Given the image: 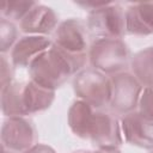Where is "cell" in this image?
I'll list each match as a JSON object with an SVG mask.
<instances>
[{"mask_svg": "<svg viewBox=\"0 0 153 153\" xmlns=\"http://www.w3.org/2000/svg\"><path fill=\"white\" fill-rule=\"evenodd\" d=\"M126 31L136 36L153 33V1L136 2L127 8Z\"/></svg>", "mask_w": 153, "mask_h": 153, "instance_id": "7c38bea8", "label": "cell"}, {"mask_svg": "<svg viewBox=\"0 0 153 153\" xmlns=\"http://www.w3.org/2000/svg\"><path fill=\"white\" fill-rule=\"evenodd\" d=\"M85 63L68 56L54 43L53 45L36 57L29 66L31 80L42 87L55 91L67 79L80 72Z\"/></svg>", "mask_w": 153, "mask_h": 153, "instance_id": "6da1fadb", "label": "cell"}, {"mask_svg": "<svg viewBox=\"0 0 153 153\" xmlns=\"http://www.w3.org/2000/svg\"><path fill=\"white\" fill-rule=\"evenodd\" d=\"M73 88L79 99L96 109H100L110 103V78H106L104 73L94 68L78 72L73 80Z\"/></svg>", "mask_w": 153, "mask_h": 153, "instance_id": "3957f363", "label": "cell"}, {"mask_svg": "<svg viewBox=\"0 0 153 153\" xmlns=\"http://www.w3.org/2000/svg\"><path fill=\"white\" fill-rule=\"evenodd\" d=\"M93 153H121L117 147H100Z\"/></svg>", "mask_w": 153, "mask_h": 153, "instance_id": "7402d4cb", "label": "cell"}, {"mask_svg": "<svg viewBox=\"0 0 153 153\" xmlns=\"http://www.w3.org/2000/svg\"><path fill=\"white\" fill-rule=\"evenodd\" d=\"M18 37V30L17 26L13 24V22H10L7 19L1 18L0 20V42H1V53L2 55L8 51L13 45L17 43Z\"/></svg>", "mask_w": 153, "mask_h": 153, "instance_id": "ac0fdd59", "label": "cell"}, {"mask_svg": "<svg viewBox=\"0 0 153 153\" xmlns=\"http://www.w3.org/2000/svg\"><path fill=\"white\" fill-rule=\"evenodd\" d=\"M1 110L7 117L25 116L23 106V84H11L1 91Z\"/></svg>", "mask_w": 153, "mask_h": 153, "instance_id": "2e32d148", "label": "cell"}, {"mask_svg": "<svg viewBox=\"0 0 153 153\" xmlns=\"http://www.w3.org/2000/svg\"><path fill=\"white\" fill-rule=\"evenodd\" d=\"M55 98V91L39 86L30 80L23 84V106L25 115L35 114L48 109Z\"/></svg>", "mask_w": 153, "mask_h": 153, "instance_id": "4fadbf2b", "label": "cell"}, {"mask_svg": "<svg viewBox=\"0 0 153 153\" xmlns=\"http://www.w3.org/2000/svg\"><path fill=\"white\" fill-rule=\"evenodd\" d=\"M139 114L153 123V88L145 87L139 99Z\"/></svg>", "mask_w": 153, "mask_h": 153, "instance_id": "d6986e66", "label": "cell"}, {"mask_svg": "<svg viewBox=\"0 0 153 153\" xmlns=\"http://www.w3.org/2000/svg\"><path fill=\"white\" fill-rule=\"evenodd\" d=\"M1 153H16V152H12V151H8V149H6L5 147H2V146H1Z\"/></svg>", "mask_w": 153, "mask_h": 153, "instance_id": "603a6c76", "label": "cell"}, {"mask_svg": "<svg viewBox=\"0 0 153 153\" xmlns=\"http://www.w3.org/2000/svg\"><path fill=\"white\" fill-rule=\"evenodd\" d=\"M74 153H92V152H88V151H81V152H74Z\"/></svg>", "mask_w": 153, "mask_h": 153, "instance_id": "cb8c5ba5", "label": "cell"}, {"mask_svg": "<svg viewBox=\"0 0 153 153\" xmlns=\"http://www.w3.org/2000/svg\"><path fill=\"white\" fill-rule=\"evenodd\" d=\"M36 5H37L36 1H26V0L4 1L1 6V18L7 19L10 22L22 20Z\"/></svg>", "mask_w": 153, "mask_h": 153, "instance_id": "e0dca14e", "label": "cell"}, {"mask_svg": "<svg viewBox=\"0 0 153 153\" xmlns=\"http://www.w3.org/2000/svg\"><path fill=\"white\" fill-rule=\"evenodd\" d=\"M110 86L111 94L109 105L111 109L122 115L135 111L143 88L134 74L128 72L112 74L110 76Z\"/></svg>", "mask_w": 153, "mask_h": 153, "instance_id": "5b68a950", "label": "cell"}, {"mask_svg": "<svg viewBox=\"0 0 153 153\" xmlns=\"http://www.w3.org/2000/svg\"><path fill=\"white\" fill-rule=\"evenodd\" d=\"M53 45L45 36L27 35L17 41L11 49V61L14 67H29L31 62Z\"/></svg>", "mask_w": 153, "mask_h": 153, "instance_id": "30bf717a", "label": "cell"}, {"mask_svg": "<svg viewBox=\"0 0 153 153\" xmlns=\"http://www.w3.org/2000/svg\"><path fill=\"white\" fill-rule=\"evenodd\" d=\"M93 114H94V108L91 106L88 103L81 99L75 100L71 105L67 115L68 126L71 130L81 139H88Z\"/></svg>", "mask_w": 153, "mask_h": 153, "instance_id": "5bb4252c", "label": "cell"}, {"mask_svg": "<svg viewBox=\"0 0 153 153\" xmlns=\"http://www.w3.org/2000/svg\"><path fill=\"white\" fill-rule=\"evenodd\" d=\"M13 79V69L10 62L7 61L6 56H1V91L5 90L7 86H10Z\"/></svg>", "mask_w": 153, "mask_h": 153, "instance_id": "ffe728a7", "label": "cell"}, {"mask_svg": "<svg viewBox=\"0 0 153 153\" xmlns=\"http://www.w3.org/2000/svg\"><path fill=\"white\" fill-rule=\"evenodd\" d=\"M128 57L129 50L121 38H97L88 51L92 68L104 74L123 72L128 63Z\"/></svg>", "mask_w": 153, "mask_h": 153, "instance_id": "7a4b0ae2", "label": "cell"}, {"mask_svg": "<svg viewBox=\"0 0 153 153\" xmlns=\"http://www.w3.org/2000/svg\"><path fill=\"white\" fill-rule=\"evenodd\" d=\"M86 25L79 19H67L55 30L54 44L68 56L86 63L87 31Z\"/></svg>", "mask_w": 153, "mask_h": 153, "instance_id": "8992f818", "label": "cell"}, {"mask_svg": "<svg viewBox=\"0 0 153 153\" xmlns=\"http://www.w3.org/2000/svg\"><path fill=\"white\" fill-rule=\"evenodd\" d=\"M152 153H153V152H152Z\"/></svg>", "mask_w": 153, "mask_h": 153, "instance_id": "d4e9b609", "label": "cell"}, {"mask_svg": "<svg viewBox=\"0 0 153 153\" xmlns=\"http://www.w3.org/2000/svg\"><path fill=\"white\" fill-rule=\"evenodd\" d=\"M134 76L145 87L153 88V47L137 51L130 62Z\"/></svg>", "mask_w": 153, "mask_h": 153, "instance_id": "9a60e30c", "label": "cell"}, {"mask_svg": "<svg viewBox=\"0 0 153 153\" xmlns=\"http://www.w3.org/2000/svg\"><path fill=\"white\" fill-rule=\"evenodd\" d=\"M121 130L128 143L147 149L153 148V123L143 118L139 112L133 111L123 115Z\"/></svg>", "mask_w": 153, "mask_h": 153, "instance_id": "9c48e42d", "label": "cell"}, {"mask_svg": "<svg viewBox=\"0 0 153 153\" xmlns=\"http://www.w3.org/2000/svg\"><path fill=\"white\" fill-rule=\"evenodd\" d=\"M86 26L97 38H121L126 32V12L118 4L109 1L90 12Z\"/></svg>", "mask_w": 153, "mask_h": 153, "instance_id": "277c9868", "label": "cell"}, {"mask_svg": "<svg viewBox=\"0 0 153 153\" xmlns=\"http://www.w3.org/2000/svg\"><path fill=\"white\" fill-rule=\"evenodd\" d=\"M23 153H56L51 147L47 146V145H42V143H37L35 146H32L30 149L23 152Z\"/></svg>", "mask_w": 153, "mask_h": 153, "instance_id": "44dd1931", "label": "cell"}, {"mask_svg": "<svg viewBox=\"0 0 153 153\" xmlns=\"http://www.w3.org/2000/svg\"><path fill=\"white\" fill-rule=\"evenodd\" d=\"M88 139L100 147H118L122 143V130L117 118L104 111H94Z\"/></svg>", "mask_w": 153, "mask_h": 153, "instance_id": "ba28073f", "label": "cell"}, {"mask_svg": "<svg viewBox=\"0 0 153 153\" xmlns=\"http://www.w3.org/2000/svg\"><path fill=\"white\" fill-rule=\"evenodd\" d=\"M35 128L23 117H8L1 128V146L20 153L35 146Z\"/></svg>", "mask_w": 153, "mask_h": 153, "instance_id": "52a82bcc", "label": "cell"}, {"mask_svg": "<svg viewBox=\"0 0 153 153\" xmlns=\"http://www.w3.org/2000/svg\"><path fill=\"white\" fill-rule=\"evenodd\" d=\"M57 27V16L48 6L37 4L19 23V29L32 36L51 33Z\"/></svg>", "mask_w": 153, "mask_h": 153, "instance_id": "8fae6325", "label": "cell"}]
</instances>
